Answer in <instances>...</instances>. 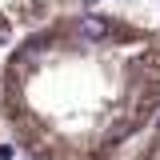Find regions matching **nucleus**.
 I'll list each match as a JSON object with an SVG mask.
<instances>
[{"label":"nucleus","instance_id":"obj_2","mask_svg":"<svg viewBox=\"0 0 160 160\" xmlns=\"http://www.w3.org/2000/svg\"><path fill=\"white\" fill-rule=\"evenodd\" d=\"M72 4L76 0H0V48L16 44L24 32L40 28L44 20H52Z\"/></svg>","mask_w":160,"mask_h":160},{"label":"nucleus","instance_id":"obj_3","mask_svg":"<svg viewBox=\"0 0 160 160\" xmlns=\"http://www.w3.org/2000/svg\"><path fill=\"white\" fill-rule=\"evenodd\" d=\"M124 160H160V120L132 144V152H128Z\"/></svg>","mask_w":160,"mask_h":160},{"label":"nucleus","instance_id":"obj_1","mask_svg":"<svg viewBox=\"0 0 160 160\" xmlns=\"http://www.w3.org/2000/svg\"><path fill=\"white\" fill-rule=\"evenodd\" d=\"M156 120V24L72 4L0 56V132L24 160H124Z\"/></svg>","mask_w":160,"mask_h":160}]
</instances>
